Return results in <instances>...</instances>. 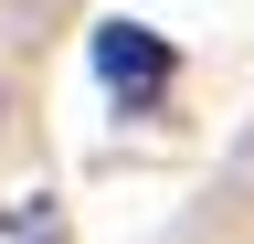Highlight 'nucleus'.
Wrapping results in <instances>:
<instances>
[{
    "instance_id": "nucleus-2",
    "label": "nucleus",
    "mask_w": 254,
    "mask_h": 244,
    "mask_svg": "<svg viewBox=\"0 0 254 244\" xmlns=\"http://www.w3.org/2000/svg\"><path fill=\"white\" fill-rule=\"evenodd\" d=\"M0 244H53V212H43V202H21V212H0Z\"/></svg>"
},
{
    "instance_id": "nucleus-1",
    "label": "nucleus",
    "mask_w": 254,
    "mask_h": 244,
    "mask_svg": "<svg viewBox=\"0 0 254 244\" xmlns=\"http://www.w3.org/2000/svg\"><path fill=\"white\" fill-rule=\"evenodd\" d=\"M95 75H106L127 106H159L180 64H170V43H159L148 21H106V32H95Z\"/></svg>"
}]
</instances>
